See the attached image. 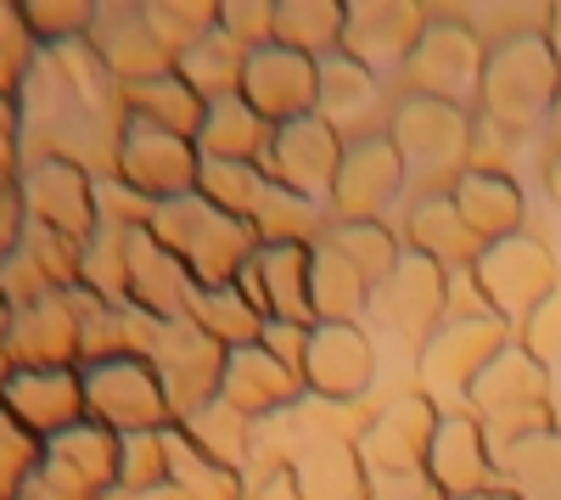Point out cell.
<instances>
[{
  "label": "cell",
  "instance_id": "obj_1",
  "mask_svg": "<svg viewBox=\"0 0 561 500\" xmlns=\"http://www.w3.org/2000/svg\"><path fill=\"white\" fill-rule=\"evenodd\" d=\"M483 118L505 124L511 135L534 129L556 96H561V57L550 34H523V39H494L483 63Z\"/></svg>",
  "mask_w": 561,
  "mask_h": 500
},
{
  "label": "cell",
  "instance_id": "obj_2",
  "mask_svg": "<svg viewBox=\"0 0 561 500\" xmlns=\"http://www.w3.org/2000/svg\"><path fill=\"white\" fill-rule=\"evenodd\" d=\"M388 141L399 147L404 169H427V186L421 197L433 192H455V180L466 174V152H472V118H466L455 102H433V96H404L388 118Z\"/></svg>",
  "mask_w": 561,
  "mask_h": 500
},
{
  "label": "cell",
  "instance_id": "obj_3",
  "mask_svg": "<svg viewBox=\"0 0 561 500\" xmlns=\"http://www.w3.org/2000/svg\"><path fill=\"white\" fill-rule=\"evenodd\" d=\"M478 405V422L505 433L511 439H528L545 428V405H550V383H545V366L528 354V349H505L494 366L472 383V394H466Z\"/></svg>",
  "mask_w": 561,
  "mask_h": 500
},
{
  "label": "cell",
  "instance_id": "obj_4",
  "mask_svg": "<svg viewBox=\"0 0 561 500\" xmlns=\"http://www.w3.org/2000/svg\"><path fill=\"white\" fill-rule=\"evenodd\" d=\"M483 39L472 23L460 18H433L421 45L404 63V79H410V96H433V102H460L466 90H483Z\"/></svg>",
  "mask_w": 561,
  "mask_h": 500
},
{
  "label": "cell",
  "instance_id": "obj_5",
  "mask_svg": "<svg viewBox=\"0 0 561 500\" xmlns=\"http://www.w3.org/2000/svg\"><path fill=\"white\" fill-rule=\"evenodd\" d=\"M472 276H478V287H483V298H489V309L500 315V321H528V315L561 287L550 253H545L534 237H523V231L505 237V242H494V248L472 264Z\"/></svg>",
  "mask_w": 561,
  "mask_h": 500
},
{
  "label": "cell",
  "instance_id": "obj_6",
  "mask_svg": "<svg viewBox=\"0 0 561 500\" xmlns=\"http://www.w3.org/2000/svg\"><path fill=\"white\" fill-rule=\"evenodd\" d=\"M343 135L325 124L320 113L314 118H298V124H280L270 135V186L293 192V197H332L337 186V169H343Z\"/></svg>",
  "mask_w": 561,
  "mask_h": 500
},
{
  "label": "cell",
  "instance_id": "obj_7",
  "mask_svg": "<svg viewBox=\"0 0 561 500\" xmlns=\"http://www.w3.org/2000/svg\"><path fill=\"white\" fill-rule=\"evenodd\" d=\"M242 102L275 129L298 124V118H314V107H320V63L304 57V52H287V45H264V52L248 57Z\"/></svg>",
  "mask_w": 561,
  "mask_h": 500
},
{
  "label": "cell",
  "instance_id": "obj_8",
  "mask_svg": "<svg viewBox=\"0 0 561 500\" xmlns=\"http://www.w3.org/2000/svg\"><path fill=\"white\" fill-rule=\"evenodd\" d=\"M404 158L388 141V129H359L354 141L343 147V169H337V186H332V214L337 225H359V219H377V208L388 197H399L404 186Z\"/></svg>",
  "mask_w": 561,
  "mask_h": 500
},
{
  "label": "cell",
  "instance_id": "obj_9",
  "mask_svg": "<svg viewBox=\"0 0 561 500\" xmlns=\"http://www.w3.org/2000/svg\"><path fill=\"white\" fill-rule=\"evenodd\" d=\"M370 377H377V349H370L359 321H320V327H309L304 383L320 399L348 405V399H359L370 388Z\"/></svg>",
  "mask_w": 561,
  "mask_h": 500
},
{
  "label": "cell",
  "instance_id": "obj_10",
  "mask_svg": "<svg viewBox=\"0 0 561 500\" xmlns=\"http://www.w3.org/2000/svg\"><path fill=\"white\" fill-rule=\"evenodd\" d=\"M433 433H438V417L421 394H404L393 399L382 417H370L365 428V478L377 473H421L427 467V450H433Z\"/></svg>",
  "mask_w": 561,
  "mask_h": 500
},
{
  "label": "cell",
  "instance_id": "obj_11",
  "mask_svg": "<svg viewBox=\"0 0 561 500\" xmlns=\"http://www.w3.org/2000/svg\"><path fill=\"white\" fill-rule=\"evenodd\" d=\"M433 12L427 7H399V0H388V7H348V29H343V57H354L359 68H404L410 52L421 45V34H427Z\"/></svg>",
  "mask_w": 561,
  "mask_h": 500
},
{
  "label": "cell",
  "instance_id": "obj_12",
  "mask_svg": "<svg viewBox=\"0 0 561 500\" xmlns=\"http://www.w3.org/2000/svg\"><path fill=\"white\" fill-rule=\"evenodd\" d=\"M377 309L404 332V343L427 349V338L438 332V321L449 315V270L433 264V259H421V253L404 259L393 276L377 287Z\"/></svg>",
  "mask_w": 561,
  "mask_h": 500
},
{
  "label": "cell",
  "instance_id": "obj_13",
  "mask_svg": "<svg viewBox=\"0 0 561 500\" xmlns=\"http://www.w3.org/2000/svg\"><path fill=\"white\" fill-rule=\"evenodd\" d=\"M500 354H505V321H494V315H483V321H449L427 338V349H421V372L444 388L472 394V383Z\"/></svg>",
  "mask_w": 561,
  "mask_h": 500
},
{
  "label": "cell",
  "instance_id": "obj_14",
  "mask_svg": "<svg viewBox=\"0 0 561 500\" xmlns=\"http://www.w3.org/2000/svg\"><path fill=\"white\" fill-rule=\"evenodd\" d=\"M427 478L449 495V500H472L494 489V450H489V428L478 417H449L433 433L427 450Z\"/></svg>",
  "mask_w": 561,
  "mask_h": 500
},
{
  "label": "cell",
  "instance_id": "obj_15",
  "mask_svg": "<svg viewBox=\"0 0 561 500\" xmlns=\"http://www.w3.org/2000/svg\"><path fill=\"white\" fill-rule=\"evenodd\" d=\"M225 399L237 417H264V411H280V405H293L304 377L293 366H280V360L264 349V343H248L242 354H230L225 366Z\"/></svg>",
  "mask_w": 561,
  "mask_h": 500
},
{
  "label": "cell",
  "instance_id": "obj_16",
  "mask_svg": "<svg viewBox=\"0 0 561 500\" xmlns=\"http://www.w3.org/2000/svg\"><path fill=\"white\" fill-rule=\"evenodd\" d=\"M410 242H415L421 259H433V264H444V270H472V264L489 253V248L472 237V225L460 219V208H455L449 192L415 197V208H410Z\"/></svg>",
  "mask_w": 561,
  "mask_h": 500
},
{
  "label": "cell",
  "instance_id": "obj_17",
  "mask_svg": "<svg viewBox=\"0 0 561 500\" xmlns=\"http://www.w3.org/2000/svg\"><path fill=\"white\" fill-rule=\"evenodd\" d=\"M455 208L460 219L472 225V237L483 248L505 242V237H517V225H523V192H517V180L511 174H483V169H466L455 180Z\"/></svg>",
  "mask_w": 561,
  "mask_h": 500
},
{
  "label": "cell",
  "instance_id": "obj_18",
  "mask_svg": "<svg viewBox=\"0 0 561 500\" xmlns=\"http://www.w3.org/2000/svg\"><path fill=\"white\" fill-rule=\"evenodd\" d=\"M309 253L314 248H264L259 264L248 270V282H264L248 298L264 304L280 327H304L314 315V304H309Z\"/></svg>",
  "mask_w": 561,
  "mask_h": 500
},
{
  "label": "cell",
  "instance_id": "obj_19",
  "mask_svg": "<svg viewBox=\"0 0 561 500\" xmlns=\"http://www.w3.org/2000/svg\"><path fill=\"white\" fill-rule=\"evenodd\" d=\"M343 29H348V7L337 0H287L275 7V45L304 52L314 63H325V52H343Z\"/></svg>",
  "mask_w": 561,
  "mask_h": 500
},
{
  "label": "cell",
  "instance_id": "obj_20",
  "mask_svg": "<svg viewBox=\"0 0 561 500\" xmlns=\"http://www.w3.org/2000/svg\"><path fill=\"white\" fill-rule=\"evenodd\" d=\"M309 304H314V327L320 321H354V315L370 304V287L359 270L325 242L309 253Z\"/></svg>",
  "mask_w": 561,
  "mask_h": 500
},
{
  "label": "cell",
  "instance_id": "obj_21",
  "mask_svg": "<svg viewBox=\"0 0 561 500\" xmlns=\"http://www.w3.org/2000/svg\"><path fill=\"white\" fill-rule=\"evenodd\" d=\"M270 124L242 102V96H225L208 107L203 118V152H214V163H253L270 147Z\"/></svg>",
  "mask_w": 561,
  "mask_h": 500
},
{
  "label": "cell",
  "instance_id": "obj_22",
  "mask_svg": "<svg viewBox=\"0 0 561 500\" xmlns=\"http://www.w3.org/2000/svg\"><path fill=\"white\" fill-rule=\"evenodd\" d=\"M325 242H332V248H337V253H343V259L359 270L370 293H377V287L393 276V270L404 264V253H399L393 231H388V225H377V219H359V225H332V237H325Z\"/></svg>",
  "mask_w": 561,
  "mask_h": 500
},
{
  "label": "cell",
  "instance_id": "obj_23",
  "mask_svg": "<svg viewBox=\"0 0 561 500\" xmlns=\"http://www.w3.org/2000/svg\"><path fill=\"white\" fill-rule=\"evenodd\" d=\"M500 462L511 467V484H517V489H534L539 500L561 495V433L539 428L528 439H511L500 450Z\"/></svg>",
  "mask_w": 561,
  "mask_h": 500
},
{
  "label": "cell",
  "instance_id": "obj_24",
  "mask_svg": "<svg viewBox=\"0 0 561 500\" xmlns=\"http://www.w3.org/2000/svg\"><path fill=\"white\" fill-rule=\"evenodd\" d=\"M370 96H377V73H370V68H359L343 52L320 63V118L332 124L337 135H343V118L348 113L370 107Z\"/></svg>",
  "mask_w": 561,
  "mask_h": 500
},
{
  "label": "cell",
  "instance_id": "obj_25",
  "mask_svg": "<svg viewBox=\"0 0 561 500\" xmlns=\"http://www.w3.org/2000/svg\"><path fill=\"white\" fill-rule=\"evenodd\" d=\"M523 349L539 360V366H556L561 360V287L523 321Z\"/></svg>",
  "mask_w": 561,
  "mask_h": 500
},
{
  "label": "cell",
  "instance_id": "obj_26",
  "mask_svg": "<svg viewBox=\"0 0 561 500\" xmlns=\"http://www.w3.org/2000/svg\"><path fill=\"white\" fill-rule=\"evenodd\" d=\"M365 500H449L427 467L421 473H377V478H365Z\"/></svg>",
  "mask_w": 561,
  "mask_h": 500
},
{
  "label": "cell",
  "instance_id": "obj_27",
  "mask_svg": "<svg viewBox=\"0 0 561 500\" xmlns=\"http://www.w3.org/2000/svg\"><path fill=\"white\" fill-rule=\"evenodd\" d=\"M539 174H545V192H550V203L561 208V152H556V147H550V158H545V169H539Z\"/></svg>",
  "mask_w": 561,
  "mask_h": 500
},
{
  "label": "cell",
  "instance_id": "obj_28",
  "mask_svg": "<svg viewBox=\"0 0 561 500\" xmlns=\"http://www.w3.org/2000/svg\"><path fill=\"white\" fill-rule=\"evenodd\" d=\"M550 141H556V152H561V96H556V107H550Z\"/></svg>",
  "mask_w": 561,
  "mask_h": 500
},
{
  "label": "cell",
  "instance_id": "obj_29",
  "mask_svg": "<svg viewBox=\"0 0 561 500\" xmlns=\"http://www.w3.org/2000/svg\"><path fill=\"white\" fill-rule=\"evenodd\" d=\"M550 45H556V57H561V7H550Z\"/></svg>",
  "mask_w": 561,
  "mask_h": 500
},
{
  "label": "cell",
  "instance_id": "obj_30",
  "mask_svg": "<svg viewBox=\"0 0 561 500\" xmlns=\"http://www.w3.org/2000/svg\"><path fill=\"white\" fill-rule=\"evenodd\" d=\"M472 500H523L517 489H489V495H472Z\"/></svg>",
  "mask_w": 561,
  "mask_h": 500
},
{
  "label": "cell",
  "instance_id": "obj_31",
  "mask_svg": "<svg viewBox=\"0 0 561 500\" xmlns=\"http://www.w3.org/2000/svg\"><path fill=\"white\" fill-rule=\"evenodd\" d=\"M556 500H561V495H556Z\"/></svg>",
  "mask_w": 561,
  "mask_h": 500
}]
</instances>
